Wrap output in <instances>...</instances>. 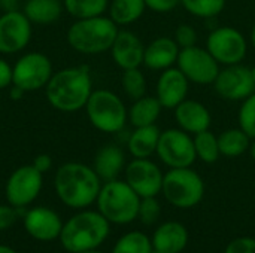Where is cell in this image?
Segmentation results:
<instances>
[{"mask_svg": "<svg viewBox=\"0 0 255 253\" xmlns=\"http://www.w3.org/2000/svg\"><path fill=\"white\" fill-rule=\"evenodd\" d=\"M81 253H102V252H97V251H88V252H81Z\"/></svg>", "mask_w": 255, "mask_h": 253, "instance_id": "obj_46", "label": "cell"}, {"mask_svg": "<svg viewBox=\"0 0 255 253\" xmlns=\"http://www.w3.org/2000/svg\"><path fill=\"white\" fill-rule=\"evenodd\" d=\"M160 128L157 125H146V127H136L134 131L130 134L127 148L133 158H149L157 151L158 139H160Z\"/></svg>", "mask_w": 255, "mask_h": 253, "instance_id": "obj_23", "label": "cell"}, {"mask_svg": "<svg viewBox=\"0 0 255 253\" xmlns=\"http://www.w3.org/2000/svg\"><path fill=\"white\" fill-rule=\"evenodd\" d=\"M46 98L60 112H78L85 107L91 92L93 81L87 66L67 67L54 73L48 82Z\"/></svg>", "mask_w": 255, "mask_h": 253, "instance_id": "obj_1", "label": "cell"}, {"mask_svg": "<svg viewBox=\"0 0 255 253\" xmlns=\"http://www.w3.org/2000/svg\"><path fill=\"white\" fill-rule=\"evenodd\" d=\"M33 166H34V169H36V170H39V171L43 174L45 171H48V170L51 169V166H52V160H51V157H49V155H46V154H40V155H37V157L34 158Z\"/></svg>", "mask_w": 255, "mask_h": 253, "instance_id": "obj_40", "label": "cell"}, {"mask_svg": "<svg viewBox=\"0 0 255 253\" xmlns=\"http://www.w3.org/2000/svg\"><path fill=\"white\" fill-rule=\"evenodd\" d=\"M161 192L172 206L191 209L202 201L205 183L200 174L190 167L170 169L163 177Z\"/></svg>", "mask_w": 255, "mask_h": 253, "instance_id": "obj_7", "label": "cell"}, {"mask_svg": "<svg viewBox=\"0 0 255 253\" xmlns=\"http://www.w3.org/2000/svg\"><path fill=\"white\" fill-rule=\"evenodd\" d=\"M18 218V212L16 209H13V206H0V230H6L9 227H12L15 224Z\"/></svg>", "mask_w": 255, "mask_h": 253, "instance_id": "obj_38", "label": "cell"}, {"mask_svg": "<svg viewBox=\"0 0 255 253\" xmlns=\"http://www.w3.org/2000/svg\"><path fill=\"white\" fill-rule=\"evenodd\" d=\"M163 177L160 167L149 158H134L126 167V182L140 197H157L161 192Z\"/></svg>", "mask_w": 255, "mask_h": 253, "instance_id": "obj_13", "label": "cell"}, {"mask_svg": "<svg viewBox=\"0 0 255 253\" xmlns=\"http://www.w3.org/2000/svg\"><path fill=\"white\" fill-rule=\"evenodd\" d=\"M64 9L76 19L100 16L109 7V0H63Z\"/></svg>", "mask_w": 255, "mask_h": 253, "instance_id": "obj_29", "label": "cell"}, {"mask_svg": "<svg viewBox=\"0 0 255 253\" xmlns=\"http://www.w3.org/2000/svg\"><path fill=\"white\" fill-rule=\"evenodd\" d=\"M206 49L218 61L220 66L241 64L248 52L245 36L233 27H217L206 39Z\"/></svg>", "mask_w": 255, "mask_h": 253, "instance_id": "obj_9", "label": "cell"}, {"mask_svg": "<svg viewBox=\"0 0 255 253\" xmlns=\"http://www.w3.org/2000/svg\"><path fill=\"white\" fill-rule=\"evenodd\" d=\"M251 72H253V78H254V82H255V66L251 69Z\"/></svg>", "mask_w": 255, "mask_h": 253, "instance_id": "obj_45", "label": "cell"}, {"mask_svg": "<svg viewBox=\"0 0 255 253\" xmlns=\"http://www.w3.org/2000/svg\"><path fill=\"white\" fill-rule=\"evenodd\" d=\"M63 12L60 0H27L24 4V15L33 24H52Z\"/></svg>", "mask_w": 255, "mask_h": 253, "instance_id": "obj_25", "label": "cell"}, {"mask_svg": "<svg viewBox=\"0 0 255 253\" xmlns=\"http://www.w3.org/2000/svg\"><path fill=\"white\" fill-rule=\"evenodd\" d=\"M31 37V22L19 10H7L0 15V54L22 51Z\"/></svg>", "mask_w": 255, "mask_h": 253, "instance_id": "obj_15", "label": "cell"}, {"mask_svg": "<svg viewBox=\"0 0 255 253\" xmlns=\"http://www.w3.org/2000/svg\"><path fill=\"white\" fill-rule=\"evenodd\" d=\"M146 7L158 12V13H167L173 10L178 4H181V0H143Z\"/></svg>", "mask_w": 255, "mask_h": 253, "instance_id": "obj_37", "label": "cell"}, {"mask_svg": "<svg viewBox=\"0 0 255 253\" xmlns=\"http://www.w3.org/2000/svg\"><path fill=\"white\" fill-rule=\"evenodd\" d=\"M0 3H1V0H0Z\"/></svg>", "mask_w": 255, "mask_h": 253, "instance_id": "obj_48", "label": "cell"}, {"mask_svg": "<svg viewBox=\"0 0 255 253\" xmlns=\"http://www.w3.org/2000/svg\"><path fill=\"white\" fill-rule=\"evenodd\" d=\"M51 60L40 52L22 55L12 67V85L25 91H36L48 85L52 76Z\"/></svg>", "mask_w": 255, "mask_h": 253, "instance_id": "obj_10", "label": "cell"}, {"mask_svg": "<svg viewBox=\"0 0 255 253\" xmlns=\"http://www.w3.org/2000/svg\"><path fill=\"white\" fill-rule=\"evenodd\" d=\"M215 92L230 101H244L255 92V82L250 67L242 64L226 66L214 81Z\"/></svg>", "mask_w": 255, "mask_h": 253, "instance_id": "obj_12", "label": "cell"}, {"mask_svg": "<svg viewBox=\"0 0 255 253\" xmlns=\"http://www.w3.org/2000/svg\"><path fill=\"white\" fill-rule=\"evenodd\" d=\"M250 39H251V45H253V48L255 49V24H254V27H253V30H251V36H250Z\"/></svg>", "mask_w": 255, "mask_h": 253, "instance_id": "obj_44", "label": "cell"}, {"mask_svg": "<svg viewBox=\"0 0 255 253\" xmlns=\"http://www.w3.org/2000/svg\"><path fill=\"white\" fill-rule=\"evenodd\" d=\"M181 4L188 13L197 18L212 19L224 10L226 0H181Z\"/></svg>", "mask_w": 255, "mask_h": 253, "instance_id": "obj_31", "label": "cell"}, {"mask_svg": "<svg viewBox=\"0 0 255 253\" xmlns=\"http://www.w3.org/2000/svg\"><path fill=\"white\" fill-rule=\"evenodd\" d=\"M239 128H242L251 139H255V92L247 97L238 113Z\"/></svg>", "mask_w": 255, "mask_h": 253, "instance_id": "obj_33", "label": "cell"}, {"mask_svg": "<svg viewBox=\"0 0 255 253\" xmlns=\"http://www.w3.org/2000/svg\"><path fill=\"white\" fill-rule=\"evenodd\" d=\"M194 149L196 155L205 164H214L220 158V146H218V136H215L211 130L200 131L194 134Z\"/></svg>", "mask_w": 255, "mask_h": 253, "instance_id": "obj_28", "label": "cell"}, {"mask_svg": "<svg viewBox=\"0 0 255 253\" xmlns=\"http://www.w3.org/2000/svg\"><path fill=\"white\" fill-rule=\"evenodd\" d=\"M155 154L161 163L170 169L191 167L197 160L191 134L181 128H169L161 131Z\"/></svg>", "mask_w": 255, "mask_h": 253, "instance_id": "obj_8", "label": "cell"}, {"mask_svg": "<svg viewBox=\"0 0 255 253\" xmlns=\"http://www.w3.org/2000/svg\"><path fill=\"white\" fill-rule=\"evenodd\" d=\"M12 84V67L10 64L0 58V89L7 88Z\"/></svg>", "mask_w": 255, "mask_h": 253, "instance_id": "obj_39", "label": "cell"}, {"mask_svg": "<svg viewBox=\"0 0 255 253\" xmlns=\"http://www.w3.org/2000/svg\"><path fill=\"white\" fill-rule=\"evenodd\" d=\"M190 89V81L178 67H170L161 72L157 85L155 97L163 109H175L187 98Z\"/></svg>", "mask_w": 255, "mask_h": 253, "instance_id": "obj_16", "label": "cell"}, {"mask_svg": "<svg viewBox=\"0 0 255 253\" xmlns=\"http://www.w3.org/2000/svg\"><path fill=\"white\" fill-rule=\"evenodd\" d=\"M160 213H161V207H160V203L155 200V197L140 198L137 218H140V221L145 225H152L154 222H157V219L160 218Z\"/></svg>", "mask_w": 255, "mask_h": 253, "instance_id": "obj_34", "label": "cell"}, {"mask_svg": "<svg viewBox=\"0 0 255 253\" xmlns=\"http://www.w3.org/2000/svg\"><path fill=\"white\" fill-rule=\"evenodd\" d=\"M97 206L100 213L114 224H130L139 215L140 197L124 180L106 182L99 192Z\"/></svg>", "mask_w": 255, "mask_h": 253, "instance_id": "obj_5", "label": "cell"}, {"mask_svg": "<svg viewBox=\"0 0 255 253\" xmlns=\"http://www.w3.org/2000/svg\"><path fill=\"white\" fill-rule=\"evenodd\" d=\"M27 233L42 242H49L61 234V221L55 212L46 207H36L24 218Z\"/></svg>", "mask_w": 255, "mask_h": 253, "instance_id": "obj_19", "label": "cell"}, {"mask_svg": "<svg viewBox=\"0 0 255 253\" xmlns=\"http://www.w3.org/2000/svg\"><path fill=\"white\" fill-rule=\"evenodd\" d=\"M121 85L128 98L139 100L143 95H146V78L140 72V69H128L123 70V78H121Z\"/></svg>", "mask_w": 255, "mask_h": 253, "instance_id": "obj_32", "label": "cell"}, {"mask_svg": "<svg viewBox=\"0 0 255 253\" xmlns=\"http://www.w3.org/2000/svg\"><path fill=\"white\" fill-rule=\"evenodd\" d=\"M126 164L124 152L117 145H105L100 148L94 157V171L100 180L111 182L115 180L123 171Z\"/></svg>", "mask_w": 255, "mask_h": 253, "instance_id": "obj_22", "label": "cell"}, {"mask_svg": "<svg viewBox=\"0 0 255 253\" xmlns=\"http://www.w3.org/2000/svg\"><path fill=\"white\" fill-rule=\"evenodd\" d=\"M112 58L115 64L123 69H137L143 64V54H145V45L139 39L137 34L128 30H120L115 42L111 48Z\"/></svg>", "mask_w": 255, "mask_h": 253, "instance_id": "obj_17", "label": "cell"}, {"mask_svg": "<svg viewBox=\"0 0 255 253\" xmlns=\"http://www.w3.org/2000/svg\"><path fill=\"white\" fill-rule=\"evenodd\" d=\"M108 9L109 18L117 25H128L145 13L146 4L143 0H112Z\"/></svg>", "mask_w": 255, "mask_h": 253, "instance_id": "obj_27", "label": "cell"}, {"mask_svg": "<svg viewBox=\"0 0 255 253\" xmlns=\"http://www.w3.org/2000/svg\"><path fill=\"white\" fill-rule=\"evenodd\" d=\"M181 48L173 37L160 36L145 46L143 66L149 70H166L173 67L178 61Z\"/></svg>", "mask_w": 255, "mask_h": 253, "instance_id": "obj_20", "label": "cell"}, {"mask_svg": "<svg viewBox=\"0 0 255 253\" xmlns=\"http://www.w3.org/2000/svg\"><path fill=\"white\" fill-rule=\"evenodd\" d=\"M250 155H251V158L255 160V139H251V145H250Z\"/></svg>", "mask_w": 255, "mask_h": 253, "instance_id": "obj_42", "label": "cell"}, {"mask_svg": "<svg viewBox=\"0 0 255 253\" xmlns=\"http://www.w3.org/2000/svg\"><path fill=\"white\" fill-rule=\"evenodd\" d=\"M0 253H16L15 251H12L10 248L7 246H0Z\"/></svg>", "mask_w": 255, "mask_h": 253, "instance_id": "obj_43", "label": "cell"}, {"mask_svg": "<svg viewBox=\"0 0 255 253\" xmlns=\"http://www.w3.org/2000/svg\"><path fill=\"white\" fill-rule=\"evenodd\" d=\"M251 145V137L242 128H227L218 136L220 154L227 158H238L244 155Z\"/></svg>", "mask_w": 255, "mask_h": 253, "instance_id": "obj_26", "label": "cell"}, {"mask_svg": "<svg viewBox=\"0 0 255 253\" xmlns=\"http://www.w3.org/2000/svg\"><path fill=\"white\" fill-rule=\"evenodd\" d=\"M161 110H163V106L160 104L157 97L143 95L142 98L134 100L131 107L128 109V121L134 128L155 125L157 119L160 118Z\"/></svg>", "mask_w": 255, "mask_h": 253, "instance_id": "obj_24", "label": "cell"}, {"mask_svg": "<svg viewBox=\"0 0 255 253\" xmlns=\"http://www.w3.org/2000/svg\"><path fill=\"white\" fill-rule=\"evenodd\" d=\"M152 253H161V252H158V251H152Z\"/></svg>", "mask_w": 255, "mask_h": 253, "instance_id": "obj_47", "label": "cell"}, {"mask_svg": "<svg viewBox=\"0 0 255 253\" xmlns=\"http://www.w3.org/2000/svg\"><path fill=\"white\" fill-rule=\"evenodd\" d=\"M42 173L34 166H22L16 169L6 183V198L10 206L21 209L30 204L40 192Z\"/></svg>", "mask_w": 255, "mask_h": 253, "instance_id": "obj_14", "label": "cell"}, {"mask_svg": "<svg viewBox=\"0 0 255 253\" xmlns=\"http://www.w3.org/2000/svg\"><path fill=\"white\" fill-rule=\"evenodd\" d=\"M175 42L181 49L194 46L197 43V31L190 24H179L175 30Z\"/></svg>", "mask_w": 255, "mask_h": 253, "instance_id": "obj_35", "label": "cell"}, {"mask_svg": "<svg viewBox=\"0 0 255 253\" xmlns=\"http://www.w3.org/2000/svg\"><path fill=\"white\" fill-rule=\"evenodd\" d=\"M152 242L143 233L133 231L121 237L112 253H152Z\"/></svg>", "mask_w": 255, "mask_h": 253, "instance_id": "obj_30", "label": "cell"}, {"mask_svg": "<svg viewBox=\"0 0 255 253\" xmlns=\"http://www.w3.org/2000/svg\"><path fill=\"white\" fill-rule=\"evenodd\" d=\"M175 119L181 130H184L188 134H197L200 131L209 130L212 116L208 107L191 98H185L182 103H179L175 109Z\"/></svg>", "mask_w": 255, "mask_h": 253, "instance_id": "obj_18", "label": "cell"}, {"mask_svg": "<svg viewBox=\"0 0 255 253\" xmlns=\"http://www.w3.org/2000/svg\"><path fill=\"white\" fill-rule=\"evenodd\" d=\"M118 31V25L105 15L76 19L67 30V42L76 52L103 54L111 51Z\"/></svg>", "mask_w": 255, "mask_h": 253, "instance_id": "obj_3", "label": "cell"}, {"mask_svg": "<svg viewBox=\"0 0 255 253\" xmlns=\"http://www.w3.org/2000/svg\"><path fill=\"white\" fill-rule=\"evenodd\" d=\"M188 243V231L179 222H166L160 225L152 239L154 251L161 253H181Z\"/></svg>", "mask_w": 255, "mask_h": 253, "instance_id": "obj_21", "label": "cell"}, {"mask_svg": "<svg viewBox=\"0 0 255 253\" xmlns=\"http://www.w3.org/2000/svg\"><path fill=\"white\" fill-rule=\"evenodd\" d=\"M85 110L91 125L103 133H120L128 119L123 100L109 89L93 91Z\"/></svg>", "mask_w": 255, "mask_h": 253, "instance_id": "obj_6", "label": "cell"}, {"mask_svg": "<svg viewBox=\"0 0 255 253\" xmlns=\"http://www.w3.org/2000/svg\"><path fill=\"white\" fill-rule=\"evenodd\" d=\"M55 191L60 200L73 209L93 204L100 192V177L94 169L81 163L63 164L55 174Z\"/></svg>", "mask_w": 255, "mask_h": 253, "instance_id": "obj_2", "label": "cell"}, {"mask_svg": "<svg viewBox=\"0 0 255 253\" xmlns=\"http://www.w3.org/2000/svg\"><path fill=\"white\" fill-rule=\"evenodd\" d=\"M224 253H255V240L242 237L229 243Z\"/></svg>", "mask_w": 255, "mask_h": 253, "instance_id": "obj_36", "label": "cell"}, {"mask_svg": "<svg viewBox=\"0 0 255 253\" xmlns=\"http://www.w3.org/2000/svg\"><path fill=\"white\" fill-rule=\"evenodd\" d=\"M22 94H24V91H22L21 88H18V86L12 85L10 95H12V98H13V100H18V98H21V97H22Z\"/></svg>", "mask_w": 255, "mask_h": 253, "instance_id": "obj_41", "label": "cell"}, {"mask_svg": "<svg viewBox=\"0 0 255 253\" xmlns=\"http://www.w3.org/2000/svg\"><path fill=\"white\" fill-rule=\"evenodd\" d=\"M109 234V221L99 212H82L75 215L61 228V245L67 252L96 251Z\"/></svg>", "mask_w": 255, "mask_h": 253, "instance_id": "obj_4", "label": "cell"}, {"mask_svg": "<svg viewBox=\"0 0 255 253\" xmlns=\"http://www.w3.org/2000/svg\"><path fill=\"white\" fill-rule=\"evenodd\" d=\"M176 67L185 75L190 82H194L197 85L214 84L215 78L220 73L218 61L206 48H200L197 45L179 51Z\"/></svg>", "mask_w": 255, "mask_h": 253, "instance_id": "obj_11", "label": "cell"}]
</instances>
